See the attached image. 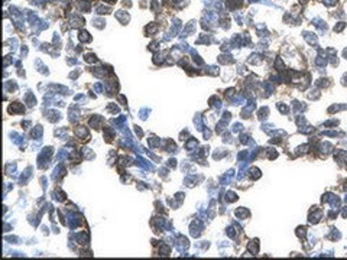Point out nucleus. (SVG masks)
Returning a JSON list of instances; mask_svg holds the SVG:
<instances>
[{
    "mask_svg": "<svg viewBox=\"0 0 347 260\" xmlns=\"http://www.w3.org/2000/svg\"><path fill=\"white\" fill-rule=\"evenodd\" d=\"M80 41H81V42H88V41H90V35L85 32V31H81V32H80Z\"/></svg>",
    "mask_w": 347,
    "mask_h": 260,
    "instance_id": "obj_2",
    "label": "nucleus"
},
{
    "mask_svg": "<svg viewBox=\"0 0 347 260\" xmlns=\"http://www.w3.org/2000/svg\"><path fill=\"white\" fill-rule=\"evenodd\" d=\"M146 32L148 33H155L156 32V25H149L146 28Z\"/></svg>",
    "mask_w": 347,
    "mask_h": 260,
    "instance_id": "obj_3",
    "label": "nucleus"
},
{
    "mask_svg": "<svg viewBox=\"0 0 347 260\" xmlns=\"http://www.w3.org/2000/svg\"><path fill=\"white\" fill-rule=\"evenodd\" d=\"M116 16L119 17V20L122 22V23H127V20H129V15L126 13V12H119V13H116Z\"/></svg>",
    "mask_w": 347,
    "mask_h": 260,
    "instance_id": "obj_1",
    "label": "nucleus"
}]
</instances>
